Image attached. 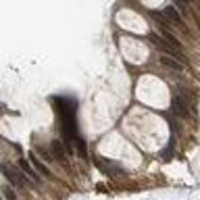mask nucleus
<instances>
[{"instance_id": "1", "label": "nucleus", "mask_w": 200, "mask_h": 200, "mask_svg": "<svg viewBox=\"0 0 200 200\" xmlns=\"http://www.w3.org/2000/svg\"><path fill=\"white\" fill-rule=\"evenodd\" d=\"M2 173H4V177H7V179L11 181L15 188H21V186H23V184H21V181H23V177L19 175V171H13L8 165H2Z\"/></svg>"}, {"instance_id": "2", "label": "nucleus", "mask_w": 200, "mask_h": 200, "mask_svg": "<svg viewBox=\"0 0 200 200\" xmlns=\"http://www.w3.org/2000/svg\"><path fill=\"white\" fill-rule=\"evenodd\" d=\"M21 169H23V173L27 175L29 179H34V184H40V175H38V169L35 167H31V160H25V159H21Z\"/></svg>"}, {"instance_id": "3", "label": "nucleus", "mask_w": 200, "mask_h": 200, "mask_svg": "<svg viewBox=\"0 0 200 200\" xmlns=\"http://www.w3.org/2000/svg\"><path fill=\"white\" fill-rule=\"evenodd\" d=\"M160 65H163V67H167V69H171V71H184V65H181L175 56H169V54H163V56H160Z\"/></svg>"}, {"instance_id": "4", "label": "nucleus", "mask_w": 200, "mask_h": 200, "mask_svg": "<svg viewBox=\"0 0 200 200\" xmlns=\"http://www.w3.org/2000/svg\"><path fill=\"white\" fill-rule=\"evenodd\" d=\"M160 15L167 17V21H171V23H179L181 21V13L175 7H165L163 11H160Z\"/></svg>"}, {"instance_id": "5", "label": "nucleus", "mask_w": 200, "mask_h": 200, "mask_svg": "<svg viewBox=\"0 0 200 200\" xmlns=\"http://www.w3.org/2000/svg\"><path fill=\"white\" fill-rule=\"evenodd\" d=\"M160 35H163V40H165L169 46H173L175 50H179V48H181V42L177 40V38H175V35H173L167 27H160Z\"/></svg>"}, {"instance_id": "6", "label": "nucleus", "mask_w": 200, "mask_h": 200, "mask_svg": "<svg viewBox=\"0 0 200 200\" xmlns=\"http://www.w3.org/2000/svg\"><path fill=\"white\" fill-rule=\"evenodd\" d=\"M173 110H175L177 117H188V109H186V104H184V100H181V96L173 98Z\"/></svg>"}, {"instance_id": "7", "label": "nucleus", "mask_w": 200, "mask_h": 200, "mask_svg": "<svg viewBox=\"0 0 200 200\" xmlns=\"http://www.w3.org/2000/svg\"><path fill=\"white\" fill-rule=\"evenodd\" d=\"M65 152H69V150H65V146H63V142L61 140H54L52 142V154H54L56 159H65Z\"/></svg>"}, {"instance_id": "8", "label": "nucleus", "mask_w": 200, "mask_h": 200, "mask_svg": "<svg viewBox=\"0 0 200 200\" xmlns=\"http://www.w3.org/2000/svg\"><path fill=\"white\" fill-rule=\"evenodd\" d=\"M29 160H31V165L38 169V173H42V175H48V167L44 165L40 159H38V154H31V156H29Z\"/></svg>"}, {"instance_id": "9", "label": "nucleus", "mask_w": 200, "mask_h": 200, "mask_svg": "<svg viewBox=\"0 0 200 200\" xmlns=\"http://www.w3.org/2000/svg\"><path fill=\"white\" fill-rule=\"evenodd\" d=\"M2 194H4V198H7V200H17V194H15V190L8 186V184L2 186Z\"/></svg>"}, {"instance_id": "10", "label": "nucleus", "mask_w": 200, "mask_h": 200, "mask_svg": "<svg viewBox=\"0 0 200 200\" xmlns=\"http://www.w3.org/2000/svg\"><path fill=\"white\" fill-rule=\"evenodd\" d=\"M75 146H77V150H79V154H81V156H86V142H83L81 138L75 140Z\"/></svg>"}]
</instances>
